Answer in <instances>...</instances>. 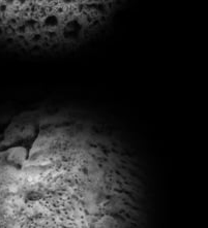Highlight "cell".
Returning <instances> with one entry per match:
<instances>
[{
	"label": "cell",
	"instance_id": "obj_2",
	"mask_svg": "<svg viewBox=\"0 0 208 228\" xmlns=\"http://www.w3.org/2000/svg\"><path fill=\"white\" fill-rule=\"evenodd\" d=\"M129 0H0V47L55 55L102 36Z\"/></svg>",
	"mask_w": 208,
	"mask_h": 228
},
{
	"label": "cell",
	"instance_id": "obj_1",
	"mask_svg": "<svg viewBox=\"0 0 208 228\" xmlns=\"http://www.w3.org/2000/svg\"><path fill=\"white\" fill-rule=\"evenodd\" d=\"M142 203L128 152L84 114L37 108L0 131V228H136Z\"/></svg>",
	"mask_w": 208,
	"mask_h": 228
}]
</instances>
